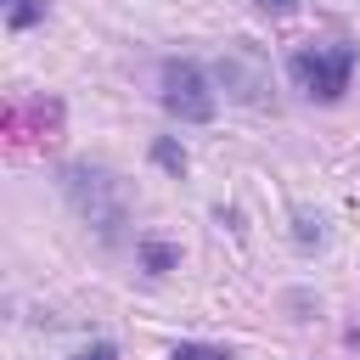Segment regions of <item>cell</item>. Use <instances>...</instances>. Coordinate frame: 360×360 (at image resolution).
<instances>
[{
  "instance_id": "277c9868",
  "label": "cell",
  "mask_w": 360,
  "mask_h": 360,
  "mask_svg": "<svg viewBox=\"0 0 360 360\" xmlns=\"http://www.w3.org/2000/svg\"><path fill=\"white\" fill-rule=\"evenodd\" d=\"M68 191H73V202L112 236L118 231V202H101V191H107V174H96V169H68Z\"/></svg>"
},
{
  "instance_id": "52a82bcc",
  "label": "cell",
  "mask_w": 360,
  "mask_h": 360,
  "mask_svg": "<svg viewBox=\"0 0 360 360\" xmlns=\"http://www.w3.org/2000/svg\"><path fill=\"white\" fill-rule=\"evenodd\" d=\"M152 152H158V163H163V169H174V174H180V169H186V152H180V146H174V141H158V146H152Z\"/></svg>"
},
{
  "instance_id": "3957f363",
  "label": "cell",
  "mask_w": 360,
  "mask_h": 360,
  "mask_svg": "<svg viewBox=\"0 0 360 360\" xmlns=\"http://www.w3.org/2000/svg\"><path fill=\"white\" fill-rule=\"evenodd\" d=\"M6 135L11 141H56L62 135V101H28V107H6Z\"/></svg>"
},
{
  "instance_id": "8992f818",
  "label": "cell",
  "mask_w": 360,
  "mask_h": 360,
  "mask_svg": "<svg viewBox=\"0 0 360 360\" xmlns=\"http://www.w3.org/2000/svg\"><path fill=\"white\" fill-rule=\"evenodd\" d=\"M169 360H231V354H225V349H202V343H180Z\"/></svg>"
},
{
  "instance_id": "9c48e42d",
  "label": "cell",
  "mask_w": 360,
  "mask_h": 360,
  "mask_svg": "<svg viewBox=\"0 0 360 360\" xmlns=\"http://www.w3.org/2000/svg\"><path fill=\"white\" fill-rule=\"evenodd\" d=\"M259 6H264V11H292L298 0H259Z\"/></svg>"
},
{
  "instance_id": "5b68a950",
  "label": "cell",
  "mask_w": 360,
  "mask_h": 360,
  "mask_svg": "<svg viewBox=\"0 0 360 360\" xmlns=\"http://www.w3.org/2000/svg\"><path fill=\"white\" fill-rule=\"evenodd\" d=\"M39 17H45L39 0H6V22H11V28H34Z\"/></svg>"
},
{
  "instance_id": "6da1fadb",
  "label": "cell",
  "mask_w": 360,
  "mask_h": 360,
  "mask_svg": "<svg viewBox=\"0 0 360 360\" xmlns=\"http://www.w3.org/2000/svg\"><path fill=\"white\" fill-rule=\"evenodd\" d=\"M287 73L309 101H338L354 79V45H304V51H292Z\"/></svg>"
},
{
  "instance_id": "ba28073f",
  "label": "cell",
  "mask_w": 360,
  "mask_h": 360,
  "mask_svg": "<svg viewBox=\"0 0 360 360\" xmlns=\"http://www.w3.org/2000/svg\"><path fill=\"white\" fill-rule=\"evenodd\" d=\"M73 360H112V343H96V349H84V354H73Z\"/></svg>"
},
{
  "instance_id": "7a4b0ae2",
  "label": "cell",
  "mask_w": 360,
  "mask_h": 360,
  "mask_svg": "<svg viewBox=\"0 0 360 360\" xmlns=\"http://www.w3.org/2000/svg\"><path fill=\"white\" fill-rule=\"evenodd\" d=\"M163 107L180 124H208L214 118V90L197 62H163Z\"/></svg>"
}]
</instances>
